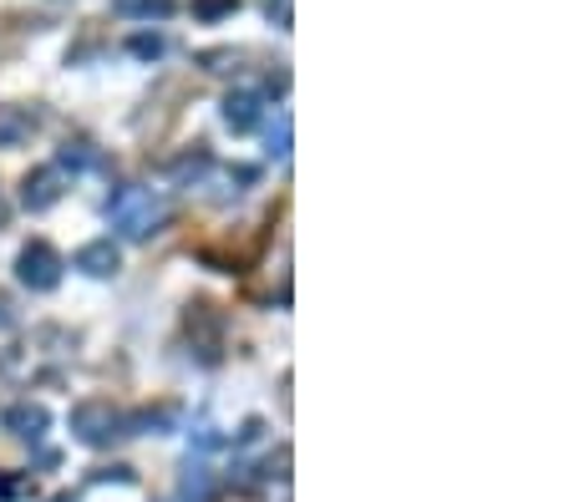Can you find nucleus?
Listing matches in <instances>:
<instances>
[{
    "label": "nucleus",
    "mask_w": 569,
    "mask_h": 502,
    "mask_svg": "<svg viewBox=\"0 0 569 502\" xmlns=\"http://www.w3.org/2000/svg\"><path fill=\"white\" fill-rule=\"evenodd\" d=\"M108 224L118 228L128 244H148L153 234H163V224H169V198L153 188L128 183V188H118L108 198Z\"/></svg>",
    "instance_id": "nucleus-1"
},
{
    "label": "nucleus",
    "mask_w": 569,
    "mask_h": 502,
    "mask_svg": "<svg viewBox=\"0 0 569 502\" xmlns=\"http://www.w3.org/2000/svg\"><path fill=\"white\" fill-rule=\"evenodd\" d=\"M72 437L82 447H112L118 437H128V417H122V407L102 401V396L77 401V407H72Z\"/></svg>",
    "instance_id": "nucleus-2"
},
{
    "label": "nucleus",
    "mask_w": 569,
    "mask_h": 502,
    "mask_svg": "<svg viewBox=\"0 0 569 502\" xmlns=\"http://www.w3.org/2000/svg\"><path fill=\"white\" fill-rule=\"evenodd\" d=\"M61 254L51 249L47 239H31L21 254H16V279H21L26 289H37V295H51V289L61 285Z\"/></svg>",
    "instance_id": "nucleus-3"
},
{
    "label": "nucleus",
    "mask_w": 569,
    "mask_h": 502,
    "mask_svg": "<svg viewBox=\"0 0 569 502\" xmlns=\"http://www.w3.org/2000/svg\"><path fill=\"white\" fill-rule=\"evenodd\" d=\"M21 204L31 214H47V208L61 204V167H31L21 178Z\"/></svg>",
    "instance_id": "nucleus-4"
},
{
    "label": "nucleus",
    "mask_w": 569,
    "mask_h": 502,
    "mask_svg": "<svg viewBox=\"0 0 569 502\" xmlns=\"http://www.w3.org/2000/svg\"><path fill=\"white\" fill-rule=\"evenodd\" d=\"M72 269H82L87 279H112L122 269V249L112 239H92L72 254Z\"/></svg>",
    "instance_id": "nucleus-5"
},
{
    "label": "nucleus",
    "mask_w": 569,
    "mask_h": 502,
    "mask_svg": "<svg viewBox=\"0 0 569 502\" xmlns=\"http://www.w3.org/2000/svg\"><path fill=\"white\" fill-rule=\"evenodd\" d=\"M260 117H265V96H260V92L240 86V92L224 96V127H230V132H255Z\"/></svg>",
    "instance_id": "nucleus-6"
},
{
    "label": "nucleus",
    "mask_w": 569,
    "mask_h": 502,
    "mask_svg": "<svg viewBox=\"0 0 569 502\" xmlns=\"http://www.w3.org/2000/svg\"><path fill=\"white\" fill-rule=\"evenodd\" d=\"M47 427H51V411L41 407V401H16V407L6 411V431L21 437V442H41Z\"/></svg>",
    "instance_id": "nucleus-7"
},
{
    "label": "nucleus",
    "mask_w": 569,
    "mask_h": 502,
    "mask_svg": "<svg viewBox=\"0 0 569 502\" xmlns=\"http://www.w3.org/2000/svg\"><path fill=\"white\" fill-rule=\"evenodd\" d=\"M31 132H37V112H31V107H16V102H6V107H0V147L31 143Z\"/></svg>",
    "instance_id": "nucleus-8"
},
{
    "label": "nucleus",
    "mask_w": 569,
    "mask_h": 502,
    "mask_svg": "<svg viewBox=\"0 0 569 502\" xmlns=\"http://www.w3.org/2000/svg\"><path fill=\"white\" fill-rule=\"evenodd\" d=\"M112 6H118L122 16H138V21H163V16H173V6H179V0H112Z\"/></svg>",
    "instance_id": "nucleus-9"
},
{
    "label": "nucleus",
    "mask_w": 569,
    "mask_h": 502,
    "mask_svg": "<svg viewBox=\"0 0 569 502\" xmlns=\"http://www.w3.org/2000/svg\"><path fill=\"white\" fill-rule=\"evenodd\" d=\"M240 11V0H194V16L204 25H214V21H224V16H234Z\"/></svg>",
    "instance_id": "nucleus-10"
},
{
    "label": "nucleus",
    "mask_w": 569,
    "mask_h": 502,
    "mask_svg": "<svg viewBox=\"0 0 569 502\" xmlns=\"http://www.w3.org/2000/svg\"><path fill=\"white\" fill-rule=\"evenodd\" d=\"M270 153H275L280 163L291 157V112H280V117H275V127H270Z\"/></svg>",
    "instance_id": "nucleus-11"
},
{
    "label": "nucleus",
    "mask_w": 569,
    "mask_h": 502,
    "mask_svg": "<svg viewBox=\"0 0 569 502\" xmlns=\"http://www.w3.org/2000/svg\"><path fill=\"white\" fill-rule=\"evenodd\" d=\"M128 47H133V57H143V61H158V57H163V37H133Z\"/></svg>",
    "instance_id": "nucleus-12"
},
{
    "label": "nucleus",
    "mask_w": 569,
    "mask_h": 502,
    "mask_svg": "<svg viewBox=\"0 0 569 502\" xmlns=\"http://www.w3.org/2000/svg\"><path fill=\"white\" fill-rule=\"evenodd\" d=\"M87 163H92V147H87V143H67V147H61V167H87Z\"/></svg>",
    "instance_id": "nucleus-13"
},
{
    "label": "nucleus",
    "mask_w": 569,
    "mask_h": 502,
    "mask_svg": "<svg viewBox=\"0 0 569 502\" xmlns=\"http://www.w3.org/2000/svg\"><path fill=\"white\" fill-rule=\"evenodd\" d=\"M183 498H189V502H209V478H204V472H189V478H183Z\"/></svg>",
    "instance_id": "nucleus-14"
},
{
    "label": "nucleus",
    "mask_w": 569,
    "mask_h": 502,
    "mask_svg": "<svg viewBox=\"0 0 569 502\" xmlns=\"http://www.w3.org/2000/svg\"><path fill=\"white\" fill-rule=\"evenodd\" d=\"M270 6H275V0H270ZM280 25L291 31V0H280Z\"/></svg>",
    "instance_id": "nucleus-15"
},
{
    "label": "nucleus",
    "mask_w": 569,
    "mask_h": 502,
    "mask_svg": "<svg viewBox=\"0 0 569 502\" xmlns=\"http://www.w3.org/2000/svg\"><path fill=\"white\" fill-rule=\"evenodd\" d=\"M6 325H11V305H6V299H0V330H6Z\"/></svg>",
    "instance_id": "nucleus-16"
},
{
    "label": "nucleus",
    "mask_w": 569,
    "mask_h": 502,
    "mask_svg": "<svg viewBox=\"0 0 569 502\" xmlns=\"http://www.w3.org/2000/svg\"><path fill=\"white\" fill-rule=\"evenodd\" d=\"M6 218H11V204H6V193H0V228H6Z\"/></svg>",
    "instance_id": "nucleus-17"
},
{
    "label": "nucleus",
    "mask_w": 569,
    "mask_h": 502,
    "mask_svg": "<svg viewBox=\"0 0 569 502\" xmlns=\"http://www.w3.org/2000/svg\"><path fill=\"white\" fill-rule=\"evenodd\" d=\"M47 502H72V492H51V498Z\"/></svg>",
    "instance_id": "nucleus-18"
}]
</instances>
